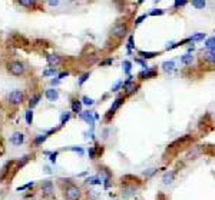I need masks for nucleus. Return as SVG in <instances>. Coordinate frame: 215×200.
<instances>
[{"label": "nucleus", "instance_id": "6ab92c4d", "mask_svg": "<svg viewBox=\"0 0 215 200\" xmlns=\"http://www.w3.org/2000/svg\"><path fill=\"white\" fill-rule=\"evenodd\" d=\"M205 60L210 63H215V52H208L205 54Z\"/></svg>", "mask_w": 215, "mask_h": 200}, {"label": "nucleus", "instance_id": "dca6fc26", "mask_svg": "<svg viewBox=\"0 0 215 200\" xmlns=\"http://www.w3.org/2000/svg\"><path fill=\"white\" fill-rule=\"evenodd\" d=\"M39 100H40V94H35L32 99H30V102H29V106H30V109H33L38 103H39Z\"/></svg>", "mask_w": 215, "mask_h": 200}, {"label": "nucleus", "instance_id": "f3484780", "mask_svg": "<svg viewBox=\"0 0 215 200\" xmlns=\"http://www.w3.org/2000/svg\"><path fill=\"white\" fill-rule=\"evenodd\" d=\"M205 46H207L211 52H215V36L207 40V41H205Z\"/></svg>", "mask_w": 215, "mask_h": 200}, {"label": "nucleus", "instance_id": "58836bf2", "mask_svg": "<svg viewBox=\"0 0 215 200\" xmlns=\"http://www.w3.org/2000/svg\"><path fill=\"white\" fill-rule=\"evenodd\" d=\"M89 156H90V159H95V150H93V147L89 149Z\"/></svg>", "mask_w": 215, "mask_h": 200}, {"label": "nucleus", "instance_id": "7ed1b4c3", "mask_svg": "<svg viewBox=\"0 0 215 200\" xmlns=\"http://www.w3.org/2000/svg\"><path fill=\"white\" fill-rule=\"evenodd\" d=\"M22 100H23V93L20 92V90H13L10 94H9V102L12 103V104H20L22 103Z\"/></svg>", "mask_w": 215, "mask_h": 200}, {"label": "nucleus", "instance_id": "aec40b11", "mask_svg": "<svg viewBox=\"0 0 215 200\" xmlns=\"http://www.w3.org/2000/svg\"><path fill=\"white\" fill-rule=\"evenodd\" d=\"M87 183H90V184H100L102 183V180L98 177V176H93V177H89L87 180H86Z\"/></svg>", "mask_w": 215, "mask_h": 200}, {"label": "nucleus", "instance_id": "39448f33", "mask_svg": "<svg viewBox=\"0 0 215 200\" xmlns=\"http://www.w3.org/2000/svg\"><path fill=\"white\" fill-rule=\"evenodd\" d=\"M122 103H124V99H122V97H118V99H116V100L113 102V104L111 106V109L108 110V116H106V117L109 119L111 116H113V113H115V112H116V110L119 109V106H121Z\"/></svg>", "mask_w": 215, "mask_h": 200}, {"label": "nucleus", "instance_id": "6e6552de", "mask_svg": "<svg viewBox=\"0 0 215 200\" xmlns=\"http://www.w3.org/2000/svg\"><path fill=\"white\" fill-rule=\"evenodd\" d=\"M47 63L55 69V67L60 63V57H59L57 54H50V56H47Z\"/></svg>", "mask_w": 215, "mask_h": 200}, {"label": "nucleus", "instance_id": "ddd939ff", "mask_svg": "<svg viewBox=\"0 0 215 200\" xmlns=\"http://www.w3.org/2000/svg\"><path fill=\"white\" fill-rule=\"evenodd\" d=\"M192 60H194V56L189 53H186L181 57V63H184V64H189V63H192Z\"/></svg>", "mask_w": 215, "mask_h": 200}, {"label": "nucleus", "instance_id": "f257e3e1", "mask_svg": "<svg viewBox=\"0 0 215 200\" xmlns=\"http://www.w3.org/2000/svg\"><path fill=\"white\" fill-rule=\"evenodd\" d=\"M7 70L14 76H20V75L25 73V66L20 62H12V63L7 64Z\"/></svg>", "mask_w": 215, "mask_h": 200}, {"label": "nucleus", "instance_id": "f03ea898", "mask_svg": "<svg viewBox=\"0 0 215 200\" xmlns=\"http://www.w3.org/2000/svg\"><path fill=\"white\" fill-rule=\"evenodd\" d=\"M65 197L68 200H79V197H81V190H79L76 186L70 184V186L66 189V192H65Z\"/></svg>", "mask_w": 215, "mask_h": 200}, {"label": "nucleus", "instance_id": "4be33fe9", "mask_svg": "<svg viewBox=\"0 0 215 200\" xmlns=\"http://www.w3.org/2000/svg\"><path fill=\"white\" fill-rule=\"evenodd\" d=\"M32 120H33V112L27 110L26 112V121H27V124H32Z\"/></svg>", "mask_w": 215, "mask_h": 200}, {"label": "nucleus", "instance_id": "a211bd4d", "mask_svg": "<svg viewBox=\"0 0 215 200\" xmlns=\"http://www.w3.org/2000/svg\"><path fill=\"white\" fill-rule=\"evenodd\" d=\"M162 67H164L165 72H169V70H172V69L175 67V63H173V60H171V62H164V63H162Z\"/></svg>", "mask_w": 215, "mask_h": 200}, {"label": "nucleus", "instance_id": "e433bc0d", "mask_svg": "<svg viewBox=\"0 0 215 200\" xmlns=\"http://www.w3.org/2000/svg\"><path fill=\"white\" fill-rule=\"evenodd\" d=\"M164 13V10H154V12H151V14L152 16H156V14H162Z\"/></svg>", "mask_w": 215, "mask_h": 200}, {"label": "nucleus", "instance_id": "f704fd0d", "mask_svg": "<svg viewBox=\"0 0 215 200\" xmlns=\"http://www.w3.org/2000/svg\"><path fill=\"white\" fill-rule=\"evenodd\" d=\"M121 84H122V81H118V83H116V84H115V86L112 87V92H116V90H118V89L121 87Z\"/></svg>", "mask_w": 215, "mask_h": 200}, {"label": "nucleus", "instance_id": "72a5a7b5", "mask_svg": "<svg viewBox=\"0 0 215 200\" xmlns=\"http://www.w3.org/2000/svg\"><path fill=\"white\" fill-rule=\"evenodd\" d=\"M185 4H186L185 0H182V1H175V7H181V6H185Z\"/></svg>", "mask_w": 215, "mask_h": 200}, {"label": "nucleus", "instance_id": "5701e85b", "mask_svg": "<svg viewBox=\"0 0 215 200\" xmlns=\"http://www.w3.org/2000/svg\"><path fill=\"white\" fill-rule=\"evenodd\" d=\"M192 6L197 9H204L205 7V1H192Z\"/></svg>", "mask_w": 215, "mask_h": 200}, {"label": "nucleus", "instance_id": "c756f323", "mask_svg": "<svg viewBox=\"0 0 215 200\" xmlns=\"http://www.w3.org/2000/svg\"><path fill=\"white\" fill-rule=\"evenodd\" d=\"M56 73V70L55 69H49V70H44L43 72V76H49V75H55Z\"/></svg>", "mask_w": 215, "mask_h": 200}, {"label": "nucleus", "instance_id": "bb28decb", "mask_svg": "<svg viewBox=\"0 0 215 200\" xmlns=\"http://www.w3.org/2000/svg\"><path fill=\"white\" fill-rule=\"evenodd\" d=\"M124 69H125V73L129 75V72H130V62H124Z\"/></svg>", "mask_w": 215, "mask_h": 200}, {"label": "nucleus", "instance_id": "412c9836", "mask_svg": "<svg viewBox=\"0 0 215 200\" xmlns=\"http://www.w3.org/2000/svg\"><path fill=\"white\" fill-rule=\"evenodd\" d=\"M139 54L143 57V59H151V57H154V56H156V53H154V52H139Z\"/></svg>", "mask_w": 215, "mask_h": 200}, {"label": "nucleus", "instance_id": "9b49d317", "mask_svg": "<svg viewBox=\"0 0 215 200\" xmlns=\"http://www.w3.org/2000/svg\"><path fill=\"white\" fill-rule=\"evenodd\" d=\"M155 76V72L154 70H149V69H146V70H143L141 75H139V77L142 80H145V79H149V77H154Z\"/></svg>", "mask_w": 215, "mask_h": 200}, {"label": "nucleus", "instance_id": "1a4fd4ad", "mask_svg": "<svg viewBox=\"0 0 215 200\" xmlns=\"http://www.w3.org/2000/svg\"><path fill=\"white\" fill-rule=\"evenodd\" d=\"M12 164H13V161H7V163L1 167V170H0V182L4 180V177H6V174H7V172H9V169H10Z\"/></svg>", "mask_w": 215, "mask_h": 200}, {"label": "nucleus", "instance_id": "473e14b6", "mask_svg": "<svg viewBox=\"0 0 215 200\" xmlns=\"http://www.w3.org/2000/svg\"><path fill=\"white\" fill-rule=\"evenodd\" d=\"M87 77H89V73H86V75H83L81 79H79V84H83L86 80H87Z\"/></svg>", "mask_w": 215, "mask_h": 200}, {"label": "nucleus", "instance_id": "79ce46f5", "mask_svg": "<svg viewBox=\"0 0 215 200\" xmlns=\"http://www.w3.org/2000/svg\"><path fill=\"white\" fill-rule=\"evenodd\" d=\"M49 6H59V1H49Z\"/></svg>", "mask_w": 215, "mask_h": 200}, {"label": "nucleus", "instance_id": "c9c22d12", "mask_svg": "<svg viewBox=\"0 0 215 200\" xmlns=\"http://www.w3.org/2000/svg\"><path fill=\"white\" fill-rule=\"evenodd\" d=\"M56 156H57V153H56V152L50 155V161H52V163H55V161H56Z\"/></svg>", "mask_w": 215, "mask_h": 200}, {"label": "nucleus", "instance_id": "c85d7f7f", "mask_svg": "<svg viewBox=\"0 0 215 200\" xmlns=\"http://www.w3.org/2000/svg\"><path fill=\"white\" fill-rule=\"evenodd\" d=\"M69 117H70V115H69V113H63V115H62V117H60V120H62V124H63L65 121H68V120H69Z\"/></svg>", "mask_w": 215, "mask_h": 200}, {"label": "nucleus", "instance_id": "cd10ccee", "mask_svg": "<svg viewBox=\"0 0 215 200\" xmlns=\"http://www.w3.org/2000/svg\"><path fill=\"white\" fill-rule=\"evenodd\" d=\"M69 150H73V152H78L79 155H82V153H83V149H82V147H79V146H78V147H76V146H73V147H69Z\"/></svg>", "mask_w": 215, "mask_h": 200}, {"label": "nucleus", "instance_id": "20e7f679", "mask_svg": "<svg viewBox=\"0 0 215 200\" xmlns=\"http://www.w3.org/2000/svg\"><path fill=\"white\" fill-rule=\"evenodd\" d=\"M126 32H128V29L125 24H115L112 27V36H115V37H124L126 35Z\"/></svg>", "mask_w": 215, "mask_h": 200}, {"label": "nucleus", "instance_id": "0eeeda50", "mask_svg": "<svg viewBox=\"0 0 215 200\" xmlns=\"http://www.w3.org/2000/svg\"><path fill=\"white\" fill-rule=\"evenodd\" d=\"M46 97H47L50 102H55V100L59 99V92H57L56 89H49V90H46Z\"/></svg>", "mask_w": 215, "mask_h": 200}, {"label": "nucleus", "instance_id": "2f4dec72", "mask_svg": "<svg viewBox=\"0 0 215 200\" xmlns=\"http://www.w3.org/2000/svg\"><path fill=\"white\" fill-rule=\"evenodd\" d=\"M128 49L129 50H132L133 49V36H130L128 40Z\"/></svg>", "mask_w": 215, "mask_h": 200}, {"label": "nucleus", "instance_id": "37998d69", "mask_svg": "<svg viewBox=\"0 0 215 200\" xmlns=\"http://www.w3.org/2000/svg\"><path fill=\"white\" fill-rule=\"evenodd\" d=\"M65 76H68V73H60V75H59V79H62V77H65Z\"/></svg>", "mask_w": 215, "mask_h": 200}, {"label": "nucleus", "instance_id": "4468645a", "mask_svg": "<svg viewBox=\"0 0 215 200\" xmlns=\"http://www.w3.org/2000/svg\"><path fill=\"white\" fill-rule=\"evenodd\" d=\"M81 109H82V102L73 100V102H72V110H73L75 113H81Z\"/></svg>", "mask_w": 215, "mask_h": 200}, {"label": "nucleus", "instance_id": "b1692460", "mask_svg": "<svg viewBox=\"0 0 215 200\" xmlns=\"http://www.w3.org/2000/svg\"><path fill=\"white\" fill-rule=\"evenodd\" d=\"M205 37V35L204 33H198V35H195V36H192L191 40H194V41H199V40H202Z\"/></svg>", "mask_w": 215, "mask_h": 200}, {"label": "nucleus", "instance_id": "423d86ee", "mask_svg": "<svg viewBox=\"0 0 215 200\" xmlns=\"http://www.w3.org/2000/svg\"><path fill=\"white\" fill-rule=\"evenodd\" d=\"M42 192L44 196H52V193H53V183L49 182V180H44L42 183Z\"/></svg>", "mask_w": 215, "mask_h": 200}, {"label": "nucleus", "instance_id": "a19ab883", "mask_svg": "<svg viewBox=\"0 0 215 200\" xmlns=\"http://www.w3.org/2000/svg\"><path fill=\"white\" fill-rule=\"evenodd\" d=\"M59 81H60L59 79H53V80H52V84H53V86H56V84H59Z\"/></svg>", "mask_w": 215, "mask_h": 200}, {"label": "nucleus", "instance_id": "2eb2a0df", "mask_svg": "<svg viewBox=\"0 0 215 200\" xmlns=\"http://www.w3.org/2000/svg\"><path fill=\"white\" fill-rule=\"evenodd\" d=\"M173 176H175V172H171V173H167L165 176H164V183L165 184H169V183H172V180H173Z\"/></svg>", "mask_w": 215, "mask_h": 200}, {"label": "nucleus", "instance_id": "a878e982", "mask_svg": "<svg viewBox=\"0 0 215 200\" xmlns=\"http://www.w3.org/2000/svg\"><path fill=\"white\" fill-rule=\"evenodd\" d=\"M82 100H83L82 103H85V104H87V106H92V104L95 103V102H93V99H90V97H87V96H85Z\"/></svg>", "mask_w": 215, "mask_h": 200}, {"label": "nucleus", "instance_id": "7c9ffc66", "mask_svg": "<svg viewBox=\"0 0 215 200\" xmlns=\"http://www.w3.org/2000/svg\"><path fill=\"white\" fill-rule=\"evenodd\" d=\"M44 140H46V136H44V134H40V136L36 139V144H40V143L44 142Z\"/></svg>", "mask_w": 215, "mask_h": 200}, {"label": "nucleus", "instance_id": "9d476101", "mask_svg": "<svg viewBox=\"0 0 215 200\" xmlns=\"http://www.w3.org/2000/svg\"><path fill=\"white\" fill-rule=\"evenodd\" d=\"M10 142L13 144H22L23 143V134L22 133H14L12 137H10Z\"/></svg>", "mask_w": 215, "mask_h": 200}, {"label": "nucleus", "instance_id": "ea45409f", "mask_svg": "<svg viewBox=\"0 0 215 200\" xmlns=\"http://www.w3.org/2000/svg\"><path fill=\"white\" fill-rule=\"evenodd\" d=\"M111 63H112V59H108V60H105L102 63V66H106V64H111Z\"/></svg>", "mask_w": 215, "mask_h": 200}, {"label": "nucleus", "instance_id": "4c0bfd02", "mask_svg": "<svg viewBox=\"0 0 215 200\" xmlns=\"http://www.w3.org/2000/svg\"><path fill=\"white\" fill-rule=\"evenodd\" d=\"M143 19H146V14H143V16H141V17H138V19H136V22H135V23H136V24H139V23H141V22H142V20H143Z\"/></svg>", "mask_w": 215, "mask_h": 200}, {"label": "nucleus", "instance_id": "393cba45", "mask_svg": "<svg viewBox=\"0 0 215 200\" xmlns=\"http://www.w3.org/2000/svg\"><path fill=\"white\" fill-rule=\"evenodd\" d=\"M19 4L20 6H26V7H33L35 1H25V0H22V1H19Z\"/></svg>", "mask_w": 215, "mask_h": 200}, {"label": "nucleus", "instance_id": "f8f14e48", "mask_svg": "<svg viewBox=\"0 0 215 200\" xmlns=\"http://www.w3.org/2000/svg\"><path fill=\"white\" fill-rule=\"evenodd\" d=\"M81 117H82L83 120H86V121H87L90 126H93V119H95V116H92V113H90V112L82 113V115H81Z\"/></svg>", "mask_w": 215, "mask_h": 200}]
</instances>
